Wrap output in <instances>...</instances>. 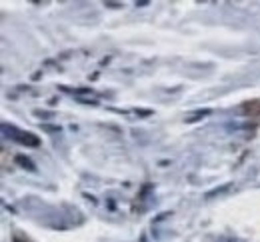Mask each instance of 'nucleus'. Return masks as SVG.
<instances>
[{
  "instance_id": "f257e3e1",
  "label": "nucleus",
  "mask_w": 260,
  "mask_h": 242,
  "mask_svg": "<svg viewBox=\"0 0 260 242\" xmlns=\"http://www.w3.org/2000/svg\"><path fill=\"white\" fill-rule=\"evenodd\" d=\"M12 132H10V136L16 140V142H20V144H24V146H40V139L38 136H34L30 132H22V130H16V128H10Z\"/></svg>"
},
{
  "instance_id": "f03ea898",
  "label": "nucleus",
  "mask_w": 260,
  "mask_h": 242,
  "mask_svg": "<svg viewBox=\"0 0 260 242\" xmlns=\"http://www.w3.org/2000/svg\"><path fill=\"white\" fill-rule=\"evenodd\" d=\"M16 162H22V166H24V168H30V170L34 168L32 162H30L28 158H24V156H16Z\"/></svg>"
},
{
  "instance_id": "7ed1b4c3",
  "label": "nucleus",
  "mask_w": 260,
  "mask_h": 242,
  "mask_svg": "<svg viewBox=\"0 0 260 242\" xmlns=\"http://www.w3.org/2000/svg\"><path fill=\"white\" fill-rule=\"evenodd\" d=\"M14 242H22V240H20V238H14Z\"/></svg>"
}]
</instances>
